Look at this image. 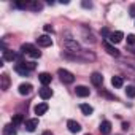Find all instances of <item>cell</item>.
<instances>
[{"mask_svg": "<svg viewBox=\"0 0 135 135\" xmlns=\"http://www.w3.org/2000/svg\"><path fill=\"white\" fill-rule=\"evenodd\" d=\"M57 75L60 76V81L65 83V84H72V83L75 81L73 73L69 72V70H65V69H59V70H57Z\"/></svg>", "mask_w": 135, "mask_h": 135, "instance_id": "6da1fadb", "label": "cell"}, {"mask_svg": "<svg viewBox=\"0 0 135 135\" xmlns=\"http://www.w3.org/2000/svg\"><path fill=\"white\" fill-rule=\"evenodd\" d=\"M21 51L22 52H26V54H29L30 57H33V59H37V57H40L41 56V52L33 46V45H30V43H24L22 46H21Z\"/></svg>", "mask_w": 135, "mask_h": 135, "instance_id": "7a4b0ae2", "label": "cell"}, {"mask_svg": "<svg viewBox=\"0 0 135 135\" xmlns=\"http://www.w3.org/2000/svg\"><path fill=\"white\" fill-rule=\"evenodd\" d=\"M64 46L69 49L70 52H80L81 51V46H80V43L76 41V40H72V38H67V40H64Z\"/></svg>", "mask_w": 135, "mask_h": 135, "instance_id": "3957f363", "label": "cell"}, {"mask_svg": "<svg viewBox=\"0 0 135 135\" xmlns=\"http://www.w3.org/2000/svg\"><path fill=\"white\" fill-rule=\"evenodd\" d=\"M102 46L105 48V51H107V52H108L110 56H114V57H119V51H118V49L114 48V45H111V43H110L108 40H103V41H102Z\"/></svg>", "mask_w": 135, "mask_h": 135, "instance_id": "277c9868", "label": "cell"}, {"mask_svg": "<svg viewBox=\"0 0 135 135\" xmlns=\"http://www.w3.org/2000/svg\"><path fill=\"white\" fill-rule=\"evenodd\" d=\"M15 72L19 73L21 76H29V73H30V70L27 69L26 62H19V64H16V65H15Z\"/></svg>", "mask_w": 135, "mask_h": 135, "instance_id": "5b68a950", "label": "cell"}, {"mask_svg": "<svg viewBox=\"0 0 135 135\" xmlns=\"http://www.w3.org/2000/svg\"><path fill=\"white\" fill-rule=\"evenodd\" d=\"M122 38H124V33H122L121 30H116V32H111V33H110V37H108V41H110L111 45H114V43H119V41H122Z\"/></svg>", "mask_w": 135, "mask_h": 135, "instance_id": "8992f818", "label": "cell"}, {"mask_svg": "<svg viewBox=\"0 0 135 135\" xmlns=\"http://www.w3.org/2000/svg\"><path fill=\"white\" fill-rule=\"evenodd\" d=\"M67 127H69V130H70L72 133H78V132L81 130L80 122H76L75 119H69V121H67Z\"/></svg>", "mask_w": 135, "mask_h": 135, "instance_id": "52a82bcc", "label": "cell"}, {"mask_svg": "<svg viewBox=\"0 0 135 135\" xmlns=\"http://www.w3.org/2000/svg\"><path fill=\"white\" fill-rule=\"evenodd\" d=\"M37 43H38L40 46H43V48H48V46L52 45V40H51V37H48V35H41V37L37 38Z\"/></svg>", "mask_w": 135, "mask_h": 135, "instance_id": "ba28073f", "label": "cell"}, {"mask_svg": "<svg viewBox=\"0 0 135 135\" xmlns=\"http://www.w3.org/2000/svg\"><path fill=\"white\" fill-rule=\"evenodd\" d=\"M24 126H26V130H27V132H33V130L38 127V119H37V118L27 119V121L24 122Z\"/></svg>", "mask_w": 135, "mask_h": 135, "instance_id": "9c48e42d", "label": "cell"}, {"mask_svg": "<svg viewBox=\"0 0 135 135\" xmlns=\"http://www.w3.org/2000/svg\"><path fill=\"white\" fill-rule=\"evenodd\" d=\"M10 76L7 75V73H3L2 76H0V88H2V91H8V88H10Z\"/></svg>", "mask_w": 135, "mask_h": 135, "instance_id": "30bf717a", "label": "cell"}, {"mask_svg": "<svg viewBox=\"0 0 135 135\" xmlns=\"http://www.w3.org/2000/svg\"><path fill=\"white\" fill-rule=\"evenodd\" d=\"M38 94H40V97H41L43 100H48V99H51V97H52V91H51L48 86H43V88L38 91Z\"/></svg>", "mask_w": 135, "mask_h": 135, "instance_id": "8fae6325", "label": "cell"}, {"mask_svg": "<svg viewBox=\"0 0 135 135\" xmlns=\"http://www.w3.org/2000/svg\"><path fill=\"white\" fill-rule=\"evenodd\" d=\"M91 81H92L94 86H102V83H103V76H102L99 72H94V73L91 75Z\"/></svg>", "mask_w": 135, "mask_h": 135, "instance_id": "7c38bea8", "label": "cell"}, {"mask_svg": "<svg viewBox=\"0 0 135 135\" xmlns=\"http://www.w3.org/2000/svg\"><path fill=\"white\" fill-rule=\"evenodd\" d=\"M38 80H40V83H41L43 86H48V84L51 83V80H52V76H51L49 73H46V72H43V73H40V75H38Z\"/></svg>", "mask_w": 135, "mask_h": 135, "instance_id": "4fadbf2b", "label": "cell"}, {"mask_svg": "<svg viewBox=\"0 0 135 135\" xmlns=\"http://www.w3.org/2000/svg\"><path fill=\"white\" fill-rule=\"evenodd\" d=\"M75 92H76V95H78V97H88V95L91 94L89 88H86V86H76Z\"/></svg>", "mask_w": 135, "mask_h": 135, "instance_id": "5bb4252c", "label": "cell"}, {"mask_svg": "<svg viewBox=\"0 0 135 135\" xmlns=\"http://www.w3.org/2000/svg\"><path fill=\"white\" fill-rule=\"evenodd\" d=\"M2 52H3V57H2L3 60H11V62H13V60L18 57V56H16V52H15V51H11V49H3Z\"/></svg>", "mask_w": 135, "mask_h": 135, "instance_id": "9a60e30c", "label": "cell"}, {"mask_svg": "<svg viewBox=\"0 0 135 135\" xmlns=\"http://www.w3.org/2000/svg\"><path fill=\"white\" fill-rule=\"evenodd\" d=\"M110 132H111V122L110 121H103L100 124V133L102 135H108Z\"/></svg>", "mask_w": 135, "mask_h": 135, "instance_id": "2e32d148", "label": "cell"}, {"mask_svg": "<svg viewBox=\"0 0 135 135\" xmlns=\"http://www.w3.org/2000/svg\"><path fill=\"white\" fill-rule=\"evenodd\" d=\"M30 92H32V84L22 83V84L19 86V94H21V95H27V94H30Z\"/></svg>", "mask_w": 135, "mask_h": 135, "instance_id": "e0dca14e", "label": "cell"}, {"mask_svg": "<svg viewBox=\"0 0 135 135\" xmlns=\"http://www.w3.org/2000/svg\"><path fill=\"white\" fill-rule=\"evenodd\" d=\"M48 111V103H38L37 107H35V114H38V116H41V114H45Z\"/></svg>", "mask_w": 135, "mask_h": 135, "instance_id": "ac0fdd59", "label": "cell"}, {"mask_svg": "<svg viewBox=\"0 0 135 135\" xmlns=\"http://www.w3.org/2000/svg\"><path fill=\"white\" fill-rule=\"evenodd\" d=\"M16 126L15 124H7L3 127V135H16Z\"/></svg>", "mask_w": 135, "mask_h": 135, "instance_id": "d6986e66", "label": "cell"}, {"mask_svg": "<svg viewBox=\"0 0 135 135\" xmlns=\"http://www.w3.org/2000/svg\"><path fill=\"white\" fill-rule=\"evenodd\" d=\"M80 110H81L83 114H86V116L92 114V111H94V108H92L91 105H88V103H81V105H80Z\"/></svg>", "mask_w": 135, "mask_h": 135, "instance_id": "ffe728a7", "label": "cell"}, {"mask_svg": "<svg viewBox=\"0 0 135 135\" xmlns=\"http://www.w3.org/2000/svg\"><path fill=\"white\" fill-rule=\"evenodd\" d=\"M111 84H113L114 88H122L124 80H122L121 76H113V78H111Z\"/></svg>", "mask_w": 135, "mask_h": 135, "instance_id": "44dd1931", "label": "cell"}, {"mask_svg": "<svg viewBox=\"0 0 135 135\" xmlns=\"http://www.w3.org/2000/svg\"><path fill=\"white\" fill-rule=\"evenodd\" d=\"M27 8H30V10H33V11H40V10L43 8V5H41L40 2H29Z\"/></svg>", "mask_w": 135, "mask_h": 135, "instance_id": "7402d4cb", "label": "cell"}, {"mask_svg": "<svg viewBox=\"0 0 135 135\" xmlns=\"http://www.w3.org/2000/svg\"><path fill=\"white\" fill-rule=\"evenodd\" d=\"M22 121H24V116H22V114H15V116H13V124H15V126H19Z\"/></svg>", "mask_w": 135, "mask_h": 135, "instance_id": "603a6c76", "label": "cell"}, {"mask_svg": "<svg viewBox=\"0 0 135 135\" xmlns=\"http://www.w3.org/2000/svg\"><path fill=\"white\" fill-rule=\"evenodd\" d=\"M126 94H127V97L133 99V97H135V86H127V89H126Z\"/></svg>", "mask_w": 135, "mask_h": 135, "instance_id": "cb8c5ba5", "label": "cell"}, {"mask_svg": "<svg viewBox=\"0 0 135 135\" xmlns=\"http://www.w3.org/2000/svg\"><path fill=\"white\" fill-rule=\"evenodd\" d=\"M127 43L130 46H135V35H127Z\"/></svg>", "mask_w": 135, "mask_h": 135, "instance_id": "d4e9b609", "label": "cell"}, {"mask_svg": "<svg viewBox=\"0 0 135 135\" xmlns=\"http://www.w3.org/2000/svg\"><path fill=\"white\" fill-rule=\"evenodd\" d=\"M26 65H27V69L32 72V70H35V67H37V64L35 62H26Z\"/></svg>", "mask_w": 135, "mask_h": 135, "instance_id": "484cf974", "label": "cell"}, {"mask_svg": "<svg viewBox=\"0 0 135 135\" xmlns=\"http://www.w3.org/2000/svg\"><path fill=\"white\" fill-rule=\"evenodd\" d=\"M100 33H102V37H105V38H108V37H110V33H111V32H110V30H108V29H102V30H100Z\"/></svg>", "mask_w": 135, "mask_h": 135, "instance_id": "4316f807", "label": "cell"}, {"mask_svg": "<svg viewBox=\"0 0 135 135\" xmlns=\"http://www.w3.org/2000/svg\"><path fill=\"white\" fill-rule=\"evenodd\" d=\"M100 94H102V95H105V97H108V99H114V95L108 94V92H107V91H103V89H100Z\"/></svg>", "mask_w": 135, "mask_h": 135, "instance_id": "83f0119b", "label": "cell"}, {"mask_svg": "<svg viewBox=\"0 0 135 135\" xmlns=\"http://www.w3.org/2000/svg\"><path fill=\"white\" fill-rule=\"evenodd\" d=\"M81 5H83V8H92V2H86V0H84Z\"/></svg>", "mask_w": 135, "mask_h": 135, "instance_id": "f1b7e54d", "label": "cell"}, {"mask_svg": "<svg viewBox=\"0 0 135 135\" xmlns=\"http://www.w3.org/2000/svg\"><path fill=\"white\" fill-rule=\"evenodd\" d=\"M43 29H45V32H52V27L51 26H45Z\"/></svg>", "mask_w": 135, "mask_h": 135, "instance_id": "f546056e", "label": "cell"}, {"mask_svg": "<svg viewBox=\"0 0 135 135\" xmlns=\"http://www.w3.org/2000/svg\"><path fill=\"white\" fill-rule=\"evenodd\" d=\"M127 64L132 67V69H135V60H127Z\"/></svg>", "mask_w": 135, "mask_h": 135, "instance_id": "4dcf8cb0", "label": "cell"}, {"mask_svg": "<svg viewBox=\"0 0 135 135\" xmlns=\"http://www.w3.org/2000/svg\"><path fill=\"white\" fill-rule=\"evenodd\" d=\"M130 15H132V16H135V5H132V7H130Z\"/></svg>", "mask_w": 135, "mask_h": 135, "instance_id": "1f68e13d", "label": "cell"}, {"mask_svg": "<svg viewBox=\"0 0 135 135\" xmlns=\"http://www.w3.org/2000/svg\"><path fill=\"white\" fill-rule=\"evenodd\" d=\"M122 129H124V130H127V129H129V124H127V122H124V124H122Z\"/></svg>", "mask_w": 135, "mask_h": 135, "instance_id": "d6a6232c", "label": "cell"}, {"mask_svg": "<svg viewBox=\"0 0 135 135\" xmlns=\"http://www.w3.org/2000/svg\"><path fill=\"white\" fill-rule=\"evenodd\" d=\"M41 135H52V133H51V132H49V130H45V132H43V133H41Z\"/></svg>", "mask_w": 135, "mask_h": 135, "instance_id": "836d02e7", "label": "cell"}, {"mask_svg": "<svg viewBox=\"0 0 135 135\" xmlns=\"http://www.w3.org/2000/svg\"><path fill=\"white\" fill-rule=\"evenodd\" d=\"M130 51H132V52H133V54H135V46H133V48H132V49H130Z\"/></svg>", "mask_w": 135, "mask_h": 135, "instance_id": "e575fe53", "label": "cell"}, {"mask_svg": "<svg viewBox=\"0 0 135 135\" xmlns=\"http://www.w3.org/2000/svg\"><path fill=\"white\" fill-rule=\"evenodd\" d=\"M86 135H91V133H86Z\"/></svg>", "mask_w": 135, "mask_h": 135, "instance_id": "d590c367", "label": "cell"}]
</instances>
